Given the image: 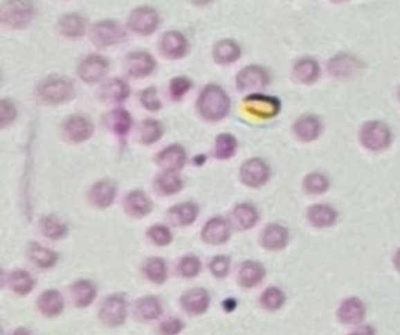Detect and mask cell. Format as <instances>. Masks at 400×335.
Listing matches in <instances>:
<instances>
[{"instance_id": "15", "label": "cell", "mask_w": 400, "mask_h": 335, "mask_svg": "<svg viewBox=\"0 0 400 335\" xmlns=\"http://www.w3.org/2000/svg\"><path fill=\"white\" fill-rule=\"evenodd\" d=\"M125 67L131 76L145 78L154 72L155 60L151 54H147L145 51H137V53H131L127 57Z\"/></svg>"}, {"instance_id": "5", "label": "cell", "mask_w": 400, "mask_h": 335, "mask_svg": "<svg viewBox=\"0 0 400 335\" xmlns=\"http://www.w3.org/2000/svg\"><path fill=\"white\" fill-rule=\"evenodd\" d=\"M98 318L107 327H121V325L127 319V301L125 297L119 293L109 295V297L103 301L102 307L98 311Z\"/></svg>"}, {"instance_id": "35", "label": "cell", "mask_w": 400, "mask_h": 335, "mask_svg": "<svg viewBox=\"0 0 400 335\" xmlns=\"http://www.w3.org/2000/svg\"><path fill=\"white\" fill-rule=\"evenodd\" d=\"M155 186L158 192L164 195H173L177 194L183 186V181L180 179L179 172L174 170H164L161 174L156 177Z\"/></svg>"}, {"instance_id": "45", "label": "cell", "mask_w": 400, "mask_h": 335, "mask_svg": "<svg viewBox=\"0 0 400 335\" xmlns=\"http://www.w3.org/2000/svg\"><path fill=\"white\" fill-rule=\"evenodd\" d=\"M304 186L309 194H323L327 190L329 181H327V177L322 173H309L305 177Z\"/></svg>"}, {"instance_id": "8", "label": "cell", "mask_w": 400, "mask_h": 335, "mask_svg": "<svg viewBox=\"0 0 400 335\" xmlns=\"http://www.w3.org/2000/svg\"><path fill=\"white\" fill-rule=\"evenodd\" d=\"M159 24V15L154 8L142 6L137 8L128 18V26L138 35H151L156 30Z\"/></svg>"}, {"instance_id": "55", "label": "cell", "mask_w": 400, "mask_h": 335, "mask_svg": "<svg viewBox=\"0 0 400 335\" xmlns=\"http://www.w3.org/2000/svg\"><path fill=\"white\" fill-rule=\"evenodd\" d=\"M194 2H199V0H194ZM201 2H208V0H201Z\"/></svg>"}, {"instance_id": "9", "label": "cell", "mask_w": 400, "mask_h": 335, "mask_svg": "<svg viewBox=\"0 0 400 335\" xmlns=\"http://www.w3.org/2000/svg\"><path fill=\"white\" fill-rule=\"evenodd\" d=\"M239 177H242L243 183H246L250 188H259L268 182L269 179V167L261 159L247 160L239 170Z\"/></svg>"}, {"instance_id": "46", "label": "cell", "mask_w": 400, "mask_h": 335, "mask_svg": "<svg viewBox=\"0 0 400 335\" xmlns=\"http://www.w3.org/2000/svg\"><path fill=\"white\" fill-rule=\"evenodd\" d=\"M147 237L151 239V242L156 246H167L172 243L173 235L172 231H170L165 225H152L151 228L147 230Z\"/></svg>"}, {"instance_id": "16", "label": "cell", "mask_w": 400, "mask_h": 335, "mask_svg": "<svg viewBox=\"0 0 400 335\" xmlns=\"http://www.w3.org/2000/svg\"><path fill=\"white\" fill-rule=\"evenodd\" d=\"M289 243V231L278 224H269L261 233V244L269 251H282Z\"/></svg>"}, {"instance_id": "34", "label": "cell", "mask_w": 400, "mask_h": 335, "mask_svg": "<svg viewBox=\"0 0 400 335\" xmlns=\"http://www.w3.org/2000/svg\"><path fill=\"white\" fill-rule=\"evenodd\" d=\"M338 213L331 208V206L316 204L308 209V219L317 228H323V226L332 225L336 221Z\"/></svg>"}, {"instance_id": "50", "label": "cell", "mask_w": 400, "mask_h": 335, "mask_svg": "<svg viewBox=\"0 0 400 335\" xmlns=\"http://www.w3.org/2000/svg\"><path fill=\"white\" fill-rule=\"evenodd\" d=\"M142 103L147 107V109L151 111H158L161 109V102H159L158 98V93H156V88H147L142 93Z\"/></svg>"}, {"instance_id": "1", "label": "cell", "mask_w": 400, "mask_h": 335, "mask_svg": "<svg viewBox=\"0 0 400 335\" xmlns=\"http://www.w3.org/2000/svg\"><path fill=\"white\" fill-rule=\"evenodd\" d=\"M231 102L217 85H207L198 98V111L208 121H219L228 115Z\"/></svg>"}, {"instance_id": "18", "label": "cell", "mask_w": 400, "mask_h": 335, "mask_svg": "<svg viewBox=\"0 0 400 335\" xmlns=\"http://www.w3.org/2000/svg\"><path fill=\"white\" fill-rule=\"evenodd\" d=\"M93 124L84 116H72L69 118L64 125V133L67 139L73 143H81L88 141L93 134Z\"/></svg>"}, {"instance_id": "24", "label": "cell", "mask_w": 400, "mask_h": 335, "mask_svg": "<svg viewBox=\"0 0 400 335\" xmlns=\"http://www.w3.org/2000/svg\"><path fill=\"white\" fill-rule=\"evenodd\" d=\"M37 307L46 318H55L64 309L63 295L55 289L45 291L37 300Z\"/></svg>"}, {"instance_id": "29", "label": "cell", "mask_w": 400, "mask_h": 335, "mask_svg": "<svg viewBox=\"0 0 400 335\" xmlns=\"http://www.w3.org/2000/svg\"><path fill=\"white\" fill-rule=\"evenodd\" d=\"M338 318L343 323H358L365 318V305L358 298L345 300L338 310Z\"/></svg>"}, {"instance_id": "7", "label": "cell", "mask_w": 400, "mask_h": 335, "mask_svg": "<svg viewBox=\"0 0 400 335\" xmlns=\"http://www.w3.org/2000/svg\"><path fill=\"white\" fill-rule=\"evenodd\" d=\"M91 39L97 46L106 48L124 41L125 32L116 21H102L93 26Z\"/></svg>"}, {"instance_id": "11", "label": "cell", "mask_w": 400, "mask_h": 335, "mask_svg": "<svg viewBox=\"0 0 400 335\" xmlns=\"http://www.w3.org/2000/svg\"><path fill=\"white\" fill-rule=\"evenodd\" d=\"M268 82L269 78L266 71L259 66H248L237 76V87L242 91L261 90V88L268 85Z\"/></svg>"}, {"instance_id": "33", "label": "cell", "mask_w": 400, "mask_h": 335, "mask_svg": "<svg viewBox=\"0 0 400 335\" xmlns=\"http://www.w3.org/2000/svg\"><path fill=\"white\" fill-rule=\"evenodd\" d=\"M131 115L125 109H113L106 115V125L109 130H112L118 136H124L131 128Z\"/></svg>"}, {"instance_id": "38", "label": "cell", "mask_w": 400, "mask_h": 335, "mask_svg": "<svg viewBox=\"0 0 400 335\" xmlns=\"http://www.w3.org/2000/svg\"><path fill=\"white\" fill-rule=\"evenodd\" d=\"M39 225H41L42 234L46 235L48 239L60 240L66 237V234H67V225L54 215L44 216L41 222H39Z\"/></svg>"}, {"instance_id": "21", "label": "cell", "mask_w": 400, "mask_h": 335, "mask_svg": "<svg viewBox=\"0 0 400 335\" xmlns=\"http://www.w3.org/2000/svg\"><path fill=\"white\" fill-rule=\"evenodd\" d=\"M156 163L161 165L164 170L179 172L186 163V152L180 145L167 146L165 150L158 154Z\"/></svg>"}, {"instance_id": "26", "label": "cell", "mask_w": 400, "mask_h": 335, "mask_svg": "<svg viewBox=\"0 0 400 335\" xmlns=\"http://www.w3.org/2000/svg\"><path fill=\"white\" fill-rule=\"evenodd\" d=\"M161 49L165 57L168 58H180L183 57L188 51V41L186 37L179 32H168L163 36Z\"/></svg>"}, {"instance_id": "52", "label": "cell", "mask_w": 400, "mask_h": 335, "mask_svg": "<svg viewBox=\"0 0 400 335\" xmlns=\"http://www.w3.org/2000/svg\"><path fill=\"white\" fill-rule=\"evenodd\" d=\"M349 335H375V331L371 327H362V328L353 331Z\"/></svg>"}, {"instance_id": "4", "label": "cell", "mask_w": 400, "mask_h": 335, "mask_svg": "<svg viewBox=\"0 0 400 335\" xmlns=\"http://www.w3.org/2000/svg\"><path fill=\"white\" fill-rule=\"evenodd\" d=\"M360 141L371 151H383L392 143V132L381 121H369L360 130Z\"/></svg>"}, {"instance_id": "56", "label": "cell", "mask_w": 400, "mask_h": 335, "mask_svg": "<svg viewBox=\"0 0 400 335\" xmlns=\"http://www.w3.org/2000/svg\"><path fill=\"white\" fill-rule=\"evenodd\" d=\"M334 2H344V0H334Z\"/></svg>"}, {"instance_id": "54", "label": "cell", "mask_w": 400, "mask_h": 335, "mask_svg": "<svg viewBox=\"0 0 400 335\" xmlns=\"http://www.w3.org/2000/svg\"><path fill=\"white\" fill-rule=\"evenodd\" d=\"M394 265H396V269L400 271V249L394 255Z\"/></svg>"}, {"instance_id": "42", "label": "cell", "mask_w": 400, "mask_h": 335, "mask_svg": "<svg viewBox=\"0 0 400 335\" xmlns=\"http://www.w3.org/2000/svg\"><path fill=\"white\" fill-rule=\"evenodd\" d=\"M237 150V141L235 137L231 134H221L216 137V146H215V154L219 160H226L231 159Z\"/></svg>"}, {"instance_id": "10", "label": "cell", "mask_w": 400, "mask_h": 335, "mask_svg": "<svg viewBox=\"0 0 400 335\" xmlns=\"http://www.w3.org/2000/svg\"><path fill=\"white\" fill-rule=\"evenodd\" d=\"M327 67L332 76L343 78V80H345V78L356 76L363 69V64L354 55L338 54L331 58Z\"/></svg>"}, {"instance_id": "40", "label": "cell", "mask_w": 400, "mask_h": 335, "mask_svg": "<svg viewBox=\"0 0 400 335\" xmlns=\"http://www.w3.org/2000/svg\"><path fill=\"white\" fill-rule=\"evenodd\" d=\"M143 273L146 279L151 280L152 283L161 284L167 279V265L163 258H149L145 262Z\"/></svg>"}, {"instance_id": "30", "label": "cell", "mask_w": 400, "mask_h": 335, "mask_svg": "<svg viewBox=\"0 0 400 335\" xmlns=\"http://www.w3.org/2000/svg\"><path fill=\"white\" fill-rule=\"evenodd\" d=\"M28 258L32 261L36 267L39 269H51L55 265L58 255L53 252L51 249L44 248V246L37 243H30L28 246Z\"/></svg>"}, {"instance_id": "2", "label": "cell", "mask_w": 400, "mask_h": 335, "mask_svg": "<svg viewBox=\"0 0 400 335\" xmlns=\"http://www.w3.org/2000/svg\"><path fill=\"white\" fill-rule=\"evenodd\" d=\"M73 84L62 76L48 78L37 88L39 98L48 105L66 103L73 97Z\"/></svg>"}, {"instance_id": "13", "label": "cell", "mask_w": 400, "mask_h": 335, "mask_svg": "<svg viewBox=\"0 0 400 335\" xmlns=\"http://www.w3.org/2000/svg\"><path fill=\"white\" fill-rule=\"evenodd\" d=\"M229 235H231V226L224 218H212L201 231V237L208 244H224L228 242Z\"/></svg>"}, {"instance_id": "53", "label": "cell", "mask_w": 400, "mask_h": 335, "mask_svg": "<svg viewBox=\"0 0 400 335\" xmlns=\"http://www.w3.org/2000/svg\"><path fill=\"white\" fill-rule=\"evenodd\" d=\"M12 335H32V334H30V331H27L26 328H18L12 332Z\"/></svg>"}, {"instance_id": "3", "label": "cell", "mask_w": 400, "mask_h": 335, "mask_svg": "<svg viewBox=\"0 0 400 335\" xmlns=\"http://www.w3.org/2000/svg\"><path fill=\"white\" fill-rule=\"evenodd\" d=\"M35 6L32 0H8L2 6V21L14 28H21L32 21Z\"/></svg>"}, {"instance_id": "25", "label": "cell", "mask_w": 400, "mask_h": 335, "mask_svg": "<svg viewBox=\"0 0 400 335\" xmlns=\"http://www.w3.org/2000/svg\"><path fill=\"white\" fill-rule=\"evenodd\" d=\"M163 313V305L159 302L156 297H142L140 300L136 301L134 305V314L138 320L142 322H149V320H155Z\"/></svg>"}, {"instance_id": "19", "label": "cell", "mask_w": 400, "mask_h": 335, "mask_svg": "<svg viewBox=\"0 0 400 335\" xmlns=\"http://www.w3.org/2000/svg\"><path fill=\"white\" fill-rule=\"evenodd\" d=\"M124 209L133 218H143L152 212V201L143 191H131L125 197Z\"/></svg>"}, {"instance_id": "37", "label": "cell", "mask_w": 400, "mask_h": 335, "mask_svg": "<svg viewBox=\"0 0 400 335\" xmlns=\"http://www.w3.org/2000/svg\"><path fill=\"white\" fill-rule=\"evenodd\" d=\"M8 287L18 295H27L33 291L35 280L26 270H17L9 274Z\"/></svg>"}, {"instance_id": "51", "label": "cell", "mask_w": 400, "mask_h": 335, "mask_svg": "<svg viewBox=\"0 0 400 335\" xmlns=\"http://www.w3.org/2000/svg\"><path fill=\"white\" fill-rule=\"evenodd\" d=\"M17 116L15 106L9 100H2L0 103V120H2V127L11 124Z\"/></svg>"}, {"instance_id": "43", "label": "cell", "mask_w": 400, "mask_h": 335, "mask_svg": "<svg viewBox=\"0 0 400 335\" xmlns=\"http://www.w3.org/2000/svg\"><path fill=\"white\" fill-rule=\"evenodd\" d=\"M284 301H286V297H284L283 291L275 288V287H271V288H268L266 291H264L262 297H261L262 307L269 310V311L282 309Z\"/></svg>"}, {"instance_id": "17", "label": "cell", "mask_w": 400, "mask_h": 335, "mask_svg": "<svg viewBox=\"0 0 400 335\" xmlns=\"http://www.w3.org/2000/svg\"><path fill=\"white\" fill-rule=\"evenodd\" d=\"M116 197V186L112 181L103 179L93 185L89 191V201L98 209H106L111 206Z\"/></svg>"}, {"instance_id": "41", "label": "cell", "mask_w": 400, "mask_h": 335, "mask_svg": "<svg viewBox=\"0 0 400 335\" xmlns=\"http://www.w3.org/2000/svg\"><path fill=\"white\" fill-rule=\"evenodd\" d=\"M163 137V125L155 120H145L140 127V139L145 145H152Z\"/></svg>"}, {"instance_id": "20", "label": "cell", "mask_w": 400, "mask_h": 335, "mask_svg": "<svg viewBox=\"0 0 400 335\" xmlns=\"http://www.w3.org/2000/svg\"><path fill=\"white\" fill-rule=\"evenodd\" d=\"M265 278V267L257 261H246L238 269V283L243 288H253Z\"/></svg>"}, {"instance_id": "31", "label": "cell", "mask_w": 400, "mask_h": 335, "mask_svg": "<svg viewBox=\"0 0 400 335\" xmlns=\"http://www.w3.org/2000/svg\"><path fill=\"white\" fill-rule=\"evenodd\" d=\"M295 78L302 84H313L317 81V78L320 75V67L318 63L314 58H301V60L296 62L293 67Z\"/></svg>"}, {"instance_id": "47", "label": "cell", "mask_w": 400, "mask_h": 335, "mask_svg": "<svg viewBox=\"0 0 400 335\" xmlns=\"http://www.w3.org/2000/svg\"><path fill=\"white\" fill-rule=\"evenodd\" d=\"M192 82L188 80L185 76H177L174 80L170 82V93H172V97L174 100H179L182 98L189 90H191Z\"/></svg>"}, {"instance_id": "12", "label": "cell", "mask_w": 400, "mask_h": 335, "mask_svg": "<svg viewBox=\"0 0 400 335\" xmlns=\"http://www.w3.org/2000/svg\"><path fill=\"white\" fill-rule=\"evenodd\" d=\"M79 76L81 80L88 84H96L103 80V76L107 72V62L106 58L100 55H89L84 58L82 63L79 64Z\"/></svg>"}, {"instance_id": "14", "label": "cell", "mask_w": 400, "mask_h": 335, "mask_svg": "<svg viewBox=\"0 0 400 335\" xmlns=\"http://www.w3.org/2000/svg\"><path fill=\"white\" fill-rule=\"evenodd\" d=\"M180 304L189 314H203L207 311L210 305V295L203 288L189 289L182 295Z\"/></svg>"}, {"instance_id": "28", "label": "cell", "mask_w": 400, "mask_h": 335, "mask_svg": "<svg viewBox=\"0 0 400 335\" xmlns=\"http://www.w3.org/2000/svg\"><path fill=\"white\" fill-rule=\"evenodd\" d=\"M259 213L255 206L248 203H242L235 206L233 210V222L238 230H250L257 224Z\"/></svg>"}, {"instance_id": "44", "label": "cell", "mask_w": 400, "mask_h": 335, "mask_svg": "<svg viewBox=\"0 0 400 335\" xmlns=\"http://www.w3.org/2000/svg\"><path fill=\"white\" fill-rule=\"evenodd\" d=\"M179 274L183 275L186 279H192L195 275H198V273L201 271V262L194 255H188L185 258L180 260L179 262Z\"/></svg>"}, {"instance_id": "49", "label": "cell", "mask_w": 400, "mask_h": 335, "mask_svg": "<svg viewBox=\"0 0 400 335\" xmlns=\"http://www.w3.org/2000/svg\"><path fill=\"white\" fill-rule=\"evenodd\" d=\"M185 328L183 322L177 318H168L159 325V334L161 335H177Z\"/></svg>"}, {"instance_id": "39", "label": "cell", "mask_w": 400, "mask_h": 335, "mask_svg": "<svg viewBox=\"0 0 400 335\" xmlns=\"http://www.w3.org/2000/svg\"><path fill=\"white\" fill-rule=\"evenodd\" d=\"M239 54H242V49H239L237 42L229 41V39H225V41L219 42L215 46V51H213L216 62L222 64H229V63L237 62Z\"/></svg>"}, {"instance_id": "6", "label": "cell", "mask_w": 400, "mask_h": 335, "mask_svg": "<svg viewBox=\"0 0 400 335\" xmlns=\"http://www.w3.org/2000/svg\"><path fill=\"white\" fill-rule=\"evenodd\" d=\"M244 111L259 120H269L280 112V102L265 94H250L243 102Z\"/></svg>"}, {"instance_id": "32", "label": "cell", "mask_w": 400, "mask_h": 335, "mask_svg": "<svg viewBox=\"0 0 400 335\" xmlns=\"http://www.w3.org/2000/svg\"><path fill=\"white\" fill-rule=\"evenodd\" d=\"M129 88L121 80H112L103 85L100 97L103 98L106 103H121L128 97Z\"/></svg>"}, {"instance_id": "23", "label": "cell", "mask_w": 400, "mask_h": 335, "mask_svg": "<svg viewBox=\"0 0 400 335\" xmlns=\"http://www.w3.org/2000/svg\"><path fill=\"white\" fill-rule=\"evenodd\" d=\"M198 213V206L192 201H186L173 206V208L168 210V218L172 221V224L177 226H188L197 221Z\"/></svg>"}, {"instance_id": "57", "label": "cell", "mask_w": 400, "mask_h": 335, "mask_svg": "<svg viewBox=\"0 0 400 335\" xmlns=\"http://www.w3.org/2000/svg\"><path fill=\"white\" fill-rule=\"evenodd\" d=\"M399 97H400V90H399Z\"/></svg>"}, {"instance_id": "36", "label": "cell", "mask_w": 400, "mask_h": 335, "mask_svg": "<svg viewBox=\"0 0 400 335\" xmlns=\"http://www.w3.org/2000/svg\"><path fill=\"white\" fill-rule=\"evenodd\" d=\"M60 32L67 37H79L85 33V19L78 14H67L58 23Z\"/></svg>"}, {"instance_id": "22", "label": "cell", "mask_w": 400, "mask_h": 335, "mask_svg": "<svg viewBox=\"0 0 400 335\" xmlns=\"http://www.w3.org/2000/svg\"><path fill=\"white\" fill-rule=\"evenodd\" d=\"M70 295H72V301L79 309H85L88 305H91L96 300L97 288L91 280L81 279L75 282L70 287Z\"/></svg>"}, {"instance_id": "27", "label": "cell", "mask_w": 400, "mask_h": 335, "mask_svg": "<svg viewBox=\"0 0 400 335\" xmlns=\"http://www.w3.org/2000/svg\"><path fill=\"white\" fill-rule=\"evenodd\" d=\"M293 130L298 136V139H301L304 142H311L316 141L320 132H322V123L317 116L314 115H305L295 123Z\"/></svg>"}, {"instance_id": "48", "label": "cell", "mask_w": 400, "mask_h": 335, "mask_svg": "<svg viewBox=\"0 0 400 335\" xmlns=\"http://www.w3.org/2000/svg\"><path fill=\"white\" fill-rule=\"evenodd\" d=\"M229 267H231V260L225 255H217L210 261V271H212L216 278H225L229 273Z\"/></svg>"}]
</instances>
